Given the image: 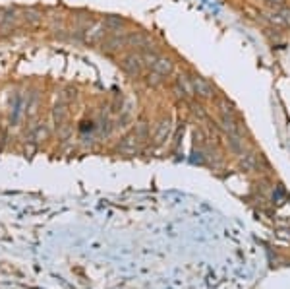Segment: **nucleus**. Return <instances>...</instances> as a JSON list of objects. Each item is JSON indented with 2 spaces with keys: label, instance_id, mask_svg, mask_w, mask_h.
I'll list each match as a JSON object with an SVG mask.
<instances>
[{
  "label": "nucleus",
  "instance_id": "f03ea898",
  "mask_svg": "<svg viewBox=\"0 0 290 289\" xmlns=\"http://www.w3.org/2000/svg\"><path fill=\"white\" fill-rule=\"evenodd\" d=\"M105 33H107V25H105L103 20H99V22H91L87 25L84 35H81V39H84V43L97 45V43H103Z\"/></svg>",
  "mask_w": 290,
  "mask_h": 289
},
{
  "label": "nucleus",
  "instance_id": "f8f14e48",
  "mask_svg": "<svg viewBox=\"0 0 290 289\" xmlns=\"http://www.w3.org/2000/svg\"><path fill=\"white\" fill-rule=\"evenodd\" d=\"M169 132H171V121H162V123L157 126L155 140H157V142H162L164 138H169Z\"/></svg>",
  "mask_w": 290,
  "mask_h": 289
},
{
  "label": "nucleus",
  "instance_id": "39448f33",
  "mask_svg": "<svg viewBox=\"0 0 290 289\" xmlns=\"http://www.w3.org/2000/svg\"><path fill=\"white\" fill-rule=\"evenodd\" d=\"M103 51L105 53H118L120 49H126V35L112 33L110 37L103 39Z\"/></svg>",
  "mask_w": 290,
  "mask_h": 289
},
{
  "label": "nucleus",
  "instance_id": "423d86ee",
  "mask_svg": "<svg viewBox=\"0 0 290 289\" xmlns=\"http://www.w3.org/2000/svg\"><path fill=\"white\" fill-rule=\"evenodd\" d=\"M22 20L23 23L27 25V27H39L41 22H43V12L39 10V8H23L22 10Z\"/></svg>",
  "mask_w": 290,
  "mask_h": 289
},
{
  "label": "nucleus",
  "instance_id": "9b49d317",
  "mask_svg": "<svg viewBox=\"0 0 290 289\" xmlns=\"http://www.w3.org/2000/svg\"><path fill=\"white\" fill-rule=\"evenodd\" d=\"M66 117H68V103H62V101H60L58 105H54L53 107V119L60 124Z\"/></svg>",
  "mask_w": 290,
  "mask_h": 289
},
{
  "label": "nucleus",
  "instance_id": "4468645a",
  "mask_svg": "<svg viewBox=\"0 0 290 289\" xmlns=\"http://www.w3.org/2000/svg\"><path fill=\"white\" fill-rule=\"evenodd\" d=\"M162 78H164V76L157 74L155 70H151L149 74L145 76V82H147V86H151V88H159V86L162 84Z\"/></svg>",
  "mask_w": 290,
  "mask_h": 289
},
{
  "label": "nucleus",
  "instance_id": "0eeeda50",
  "mask_svg": "<svg viewBox=\"0 0 290 289\" xmlns=\"http://www.w3.org/2000/svg\"><path fill=\"white\" fill-rule=\"evenodd\" d=\"M192 80V86H193V93H197L199 97H211L213 95V86L207 82L201 76H193Z\"/></svg>",
  "mask_w": 290,
  "mask_h": 289
},
{
  "label": "nucleus",
  "instance_id": "6e6552de",
  "mask_svg": "<svg viewBox=\"0 0 290 289\" xmlns=\"http://www.w3.org/2000/svg\"><path fill=\"white\" fill-rule=\"evenodd\" d=\"M174 89H176V93L178 95H182L184 99H190L193 95V86H192V80L188 78V76H184L180 74L178 78H176V84H174Z\"/></svg>",
  "mask_w": 290,
  "mask_h": 289
},
{
  "label": "nucleus",
  "instance_id": "ddd939ff",
  "mask_svg": "<svg viewBox=\"0 0 290 289\" xmlns=\"http://www.w3.org/2000/svg\"><path fill=\"white\" fill-rule=\"evenodd\" d=\"M39 109V95L37 93H31L29 97H27V103H25V111L27 115H35Z\"/></svg>",
  "mask_w": 290,
  "mask_h": 289
},
{
  "label": "nucleus",
  "instance_id": "1a4fd4ad",
  "mask_svg": "<svg viewBox=\"0 0 290 289\" xmlns=\"http://www.w3.org/2000/svg\"><path fill=\"white\" fill-rule=\"evenodd\" d=\"M103 22L107 25V31L110 33H120V29H124V25H126L124 18H120V16H105Z\"/></svg>",
  "mask_w": 290,
  "mask_h": 289
},
{
  "label": "nucleus",
  "instance_id": "f257e3e1",
  "mask_svg": "<svg viewBox=\"0 0 290 289\" xmlns=\"http://www.w3.org/2000/svg\"><path fill=\"white\" fill-rule=\"evenodd\" d=\"M120 64L124 68V72L130 74V76H141L143 74V68H145V62L141 58V53H128V55L122 56Z\"/></svg>",
  "mask_w": 290,
  "mask_h": 289
},
{
  "label": "nucleus",
  "instance_id": "2eb2a0df",
  "mask_svg": "<svg viewBox=\"0 0 290 289\" xmlns=\"http://www.w3.org/2000/svg\"><path fill=\"white\" fill-rule=\"evenodd\" d=\"M269 6H273L275 10H279V8H282L284 6V0H265Z\"/></svg>",
  "mask_w": 290,
  "mask_h": 289
},
{
  "label": "nucleus",
  "instance_id": "9d476101",
  "mask_svg": "<svg viewBox=\"0 0 290 289\" xmlns=\"http://www.w3.org/2000/svg\"><path fill=\"white\" fill-rule=\"evenodd\" d=\"M151 70H155L157 74H161V76H169L172 72V62L171 58H167V56H159L157 60H155V64L151 66Z\"/></svg>",
  "mask_w": 290,
  "mask_h": 289
},
{
  "label": "nucleus",
  "instance_id": "7ed1b4c3",
  "mask_svg": "<svg viewBox=\"0 0 290 289\" xmlns=\"http://www.w3.org/2000/svg\"><path fill=\"white\" fill-rule=\"evenodd\" d=\"M20 18H22V10H20V8H16V6L2 8V10H0V29H4V31L14 29Z\"/></svg>",
  "mask_w": 290,
  "mask_h": 289
},
{
  "label": "nucleus",
  "instance_id": "20e7f679",
  "mask_svg": "<svg viewBox=\"0 0 290 289\" xmlns=\"http://www.w3.org/2000/svg\"><path fill=\"white\" fill-rule=\"evenodd\" d=\"M126 47L145 51V49L151 47V39L145 33H141V31H132V33H126Z\"/></svg>",
  "mask_w": 290,
  "mask_h": 289
}]
</instances>
